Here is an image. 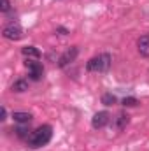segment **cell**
Masks as SVG:
<instances>
[{
  "label": "cell",
  "mask_w": 149,
  "mask_h": 151,
  "mask_svg": "<svg viewBox=\"0 0 149 151\" xmlns=\"http://www.w3.org/2000/svg\"><path fill=\"white\" fill-rule=\"evenodd\" d=\"M51 137H53V128H51V125H42V127H39L35 132H32L30 134V137H28V146L30 148H40V146H46L49 141H51Z\"/></svg>",
  "instance_id": "cell-1"
},
{
  "label": "cell",
  "mask_w": 149,
  "mask_h": 151,
  "mask_svg": "<svg viewBox=\"0 0 149 151\" xmlns=\"http://www.w3.org/2000/svg\"><path fill=\"white\" fill-rule=\"evenodd\" d=\"M111 63H112L111 55L109 53H102L98 56H93L86 63V70H90V72H105V70H109Z\"/></svg>",
  "instance_id": "cell-2"
},
{
  "label": "cell",
  "mask_w": 149,
  "mask_h": 151,
  "mask_svg": "<svg viewBox=\"0 0 149 151\" xmlns=\"http://www.w3.org/2000/svg\"><path fill=\"white\" fill-rule=\"evenodd\" d=\"M2 35H4L5 39H9V40H19V39L23 37V30H21V27H19V25L11 23V25L4 27Z\"/></svg>",
  "instance_id": "cell-3"
},
{
  "label": "cell",
  "mask_w": 149,
  "mask_h": 151,
  "mask_svg": "<svg viewBox=\"0 0 149 151\" xmlns=\"http://www.w3.org/2000/svg\"><path fill=\"white\" fill-rule=\"evenodd\" d=\"M109 119H111V114L107 113V111H100V113H97L91 118V127L95 130H100V128H104L109 123Z\"/></svg>",
  "instance_id": "cell-4"
},
{
  "label": "cell",
  "mask_w": 149,
  "mask_h": 151,
  "mask_svg": "<svg viewBox=\"0 0 149 151\" xmlns=\"http://www.w3.org/2000/svg\"><path fill=\"white\" fill-rule=\"evenodd\" d=\"M77 53H79V49L72 46V47H69L65 53H62V56L58 58V67H67L70 62H74L75 56H77Z\"/></svg>",
  "instance_id": "cell-5"
},
{
  "label": "cell",
  "mask_w": 149,
  "mask_h": 151,
  "mask_svg": "<svg viewBox=\"0 0 149 151\" xmlns=\"http://www.w3.org/2000/svg\"><path fill=\"white\" fill-rule=\"evenodd\" d=\"M27 67H28V70H30V77L34 79V81H39L42 74H44V67H42V63L40 62H27Z\"/></svg>",
  "instance_id": "cell-6"
},
{
  "label": "cell",
  "mask_w": 149,
  "mask_h": 151,
  "mask_svg": "<svg viewBox=\"0 0 149 151\" xmlns=\"http://www.w3.org/2000/svg\"><path fill=\"white\" fill-rule=\"evenodd\" d=\"M137 47H139V53L140 56L149 58V35H142V37L137 40Z\"/></svg>",
  "instance_id": "cell-7"
},
{
  "label": "cell",
  "mask_w": 149,
  "mask_h": 151,
  "mask_svg": "<svg viewBox=\"0 0 149 151\" xmlns=\"http://www.w3.org/2000/svg\"><path fill=\"white\" fill-rule=\"evenodd\" d=\"M12 119H14L16 123L25 125V123H30L32 114H30V113H21V111H16V113H12Z\"/></svg>",
  "instance_id": "cell-8"
},
{
  "label": "cell",
  "mask_w": 149,
  "mask_h": 151,
  "mask_svg": "<svg viewBox=\"0 0 149 151\" xmlns=\"http://www.w3.org/2000/svg\"><path fill=\"white\" fill-rule=\"evenodd\" d=\"M21 53H23V56H27V58H35V60L40 58V51H39L37 47H34V46H25V47L21 49Z\"/></svg>",
  "instance_id": "cell-9"
},
{
  "label": "cell",
  "mask_w": 149,
  "mask_h": 151,
  "mask_svg": "<svg viewBox=\"0 0 149 151\" xmlns=\"http://www.w3.org/2000/svg\"><path fill=\"white\" fill-rule=\"evenodd\" d=\"M128 121H130V116L126 113H119L117 114V119H116V127H117V130H125L126 128V125H128Z\"/></svg>",
  "instance_id": "cell-10"
},
{
  "label": "cell",
  "mask_w": 149,
  "mask_h": 151,
  "mask_svg": "<svg viewBox=\"0 0 149 151\" xmlns=\"http://www.w3.org/2000/svg\"><path fill=\"white\" fill-rule=\"evenodd\" d=\"M27 90H28V81H27V79H18V81H14V84H12V91L23 93V91H27Z\"/></svg>",
  "instance_id": "cell-11"
},
{
  "label": "cell",
  "mask_w": 149,
  "mask_h": 151,
  "mask_svg": "<svg viewBox=\"0 0 149 151\" xmlns=\"http://www.w3.org/2000/svg\"><path fill=\"white\" fill-rule=\"evenodd\" d=\"M102 104H104V106H112V104H116V97H114L112 93H104V95H102Z\"/></svg>",
  "instance_id": "cell-12"
},
{
  "label": "cell",
  "mask_w": 149,
  "mask_h": 151,
  "mask_svg": "<svg viewBox=\"0 0 149 151\" xmlns=\"http://www.w3.org/2000/svg\"><path fill=\"white\" fill-rule=\"evenodd\" d=\"M137 104H139V100H137L135 97H128V99L123 100V106H125V107H135Z\"/></svg>",
  "instance_id": "cell-13"
},
{
  "label": "cell",
  "mask_w": 149,
  "mask_h": 151,
  "mask_svg": "<svg viewBox=\"0 0 149 151\" xmlns=\"http://www.w3.org/2000/svg\"><path fill=\"white\" fill-rule=\"evenodd\" d=\"M16 134H18V137H30V135H28V130H27L25 127L16 128Z\"/></svg>",
  "instance_id": "cell-14"
},
{
  "label": "cell",
  "mask_w": 149,
  "mask_h": 151,
  "mask_svg": "<svg viewBox=\"0 0 149 151\" xmlns=\"http://www.w3.org/2000/svg\"><path fill=\"white\" fill-rule=\"evenodd\" d=\"M9 9H11V2H9V0H2V7H0V11H2V12H7Z\"/></svg>",
  "instance_id": "cell-15"
},
{
  "label": "cell",
  "mask_w": 149,
  "mask_h": 151,
  "mask_svg": "<svg viewBox=\"0 0 149 151\" xmlns=\"http://www.w3.org/2000/svg\"><path fill=\"white\" fill-rule=\"evenodd\" d=\"M58 32H60V34H62V35H67V30H65V28H62V27H60V28H58Z\"/></svg>",
  "instance_id": "cell-16"
},
{
  "label": "cell",
  "mask_w": 149,
  "mask_h": 151,
  "mask_svg": "<svg viewBox=\"0 0 149 151\" xmlns=\"http://www.w3.org/2000/svg\"><path fill=\"white\" fill-rule=\"evenodd\" d=\"M5 118H7V111H5V107H4V109H2V119H5Z\"/></svg>",
  "instance_id": "cell-17"
}]
</instances>
